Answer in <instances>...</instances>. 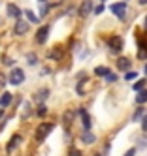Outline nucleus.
<instances>
[{
	"label": "nucleus",
	"mask_w": 147,
	"mask_h": 156,
	"mask_svg": "<svg viewBox=\"0 0 147 156\" xmlns=\"http://www.w3.org/2000/svg\"><path fill=\"white\" fill-rule=\"evenodd\" d=\"M23 81H25V72H23L21 68H13L9 72V75H8V83L9 85L19 87V85H23Z\"/></svg>",
	"instance_id": "f257e3e1"
},
{
	"label": "nucleus",
	"mask_w": 147,
	"mask_h": 156,
	"mask_svg": "<svg viewBox=\"0 0 147 156\" xmlns=\"http://www.w3.org/2000/svg\"><path fill=\"white\" fill-rule=\"evenodd\" d=\"M53 128H55L53 122H43V124H40V126L36 128V141H43V139L51 133Z\"/></svg>",
	"instance_id": "f03ea898"
},
{
	"label": "nucleus",
	"mask_w": 147,
	"mask_h": 156,
	"mask_svg": "<svg viewBox=\"0 0 147 156\" xmlns=\"http://www.w3.org/2000/svg\"><path fill=\"white\" fill-rule=\"evenodd\" d=\"M49 25H43V27H40L38 30H36V36H34V41L38 43V45H43L45 41H47V38H49Z\"/></svg>",
	"instance_id": "7ed1b4c3"
},
{
	"label": "nucleus",
	"mask_w": 147,
	"mask_h": 156,
	"mask_svg": "<svg viewBox=\"0 0 147 156\" xmlns=\"http://www.w3.org/2000/svg\"><path fill=\"white\" fill-rule=\"evenodd\" d=\"M111 13L113 15H117L119 19H124V13H127V4L124 2H115V4H111Z\"/></svg>",
	"instance_id": "20e7f679"
},
{
	"label": "nucleus",
	"mask_w": 147,
	"mask_h": 156,
	"mask_svg": "<svg viewBox=\"0 0 147 156\" xmlns=\"http://www.w3.org/2000/svg\"><path fill=\"white\" fill-rule=\"evenodd\" d=\"M27 32H28V23H27V21L17 19L15 25H13V34L15 36H23V34H27Z\"/></svg>",
	"instance_id": "39448f33"
},
{
	"label": "nucleus",
	"mask_w": 147,
	"mask_h": 156,
	"mask_svg": "<svg viewBox=\"0 0 147 156\" xmlns=\"http://www.w3.org/2000/svg\"><path fill=\"white\" fill-rule=\"evenodd\" d=\"M21 141H23V137H21V133H13V136H11V139L8 141V147H6V152H8V154H11V152H13V149H17L19 145H21Z\"/></svg>",
	"instance_id": "423d86ee"
},
{
	"label": "nucleus",
	"mask_w": 147,
	"mask_h": 156,
	"mask_svg": "<svg viewBox=\"0 0 147 156\" xmlns=\"http://www.w3.org/2000/svg\"><path fill=\"white\" fill-rule=\"evenodd\" d=\"M90 12H93V2H90V0H85V2L79 6V15H81V17H87Z\"/></svg>",
	"instance_id": "0eeeda50"
},
{
	"label": "nucleus",
	"mask_w": 147,
	"mask_h": 156,
	"mask_svg": "<svg viewBox=\"0 0 147 156\" xmlns=\"http://www.w3.org/2000/svg\"><path fill=\"white\" fill-rule=\"evenodd\" d=\"M109 47H111L113 51H115V53L123 51V38H119V36L111 38V40H109Z\"/></svg>",
	"instance_id": "6e6552de"
},
{
	"label": "nucleus",
	"mask_w": 147,
	"mask_h": 156,
	"mask_svg": "<svg viewBox=\"0 0 147 156\" xmlns=\"http://www.w3.org/2000/svg\"><path fill=\"white\" fill-rule=\"evenodd\" d=\"M128 68H130V58H128V57H119V58H117V70L127 72Z\"/></svg>",
	"instance_id": "1a4fd4ad"
},
{
	"label": "nucleus",
	"mask_w": 147,
	"mask_h": 156,
	"mask_svg": "<svg viewBox=\"0 0 147 156\" xmlns=\"http://www.w3.org/2000/svg\"><path fill=\"white\" fill-rule=\"evenodd\" d=\"M8 15L9 17H13V19H21V15H23V12L15 6V4H8Z\"/></svg>",
	"instance_id": "9d476101"
},
{
	"label": "nucleus",
	"mask_w": 147,
	"mask_h": 156,
	"mask_svg": "<svg viewBox=\"0 0 147 156\" xmlns=\"http://www.w3.org/2000/svg\"><path fill=\"white\" fill-rule=\"evenodd\" d=\"M47 57H49L51 60H61V58H62V47H55V49H51Z\"/></svg>",
	"instance_id": "9b49d317"
},
{
	"label": "nucleus",
	"mask_w": 147,
	"mask_h": 156,
	"mask_svg": "<svg viewBox=\"0 0 147 156\" xmlns=\"http://www.w3.org/2000/svg\"><path fill=\"white\" fill-rule=\"evenodd\" d=\"M11 100H13V96H11L9 92H4L2 96H0V107H8L11 104Z\"/></svg>",
	"instance_id": "f8f14e48"
},
{
	"label": "nucleus",
	"mask_w": 147,
	"mask_h": 156,
	"mask_svg": "<svg viewBox=\"0 0 147 156\" xmlns=\"http://www.w3.org/2000/svg\"><path fill=\"white\" fill-rule=\"evenodd\" d=\"M47 96H49V90H47V88H42V90H38V92H36V96H34V98H36V102L43 104Z\"/></svg>",
	"instance_id": "ddd939ff"
},
{
	"label": "nucleus",
	"mask_w": 147,
	"mask_h": 156,
	"mask_svg": "<svg viewBox=\"0 0 147 156\" xmlns=\"http://www.w3.org/2000/svg\"><path fill=\"white\" fill-rule=\"evenodd\" d=\"M79 115H81V120H83V126H85V130H90V117H89V113L87 111H79Z\"/></svg>",
	"instance_id": "4468645a"
},
{
	"label": "nucleus",
	"mask_w": 147,
	"mask_h": 156,
	"mask_svg": "<svg viewBox=\"0 0 147 156\" xmlns=\"http://www.w3.org/2000/svg\"><path fill=\"white\" fill-rule=\"evenodd\" d=\"M94 139H96V137H94L89 130H83V133H81V141H83V143H94Z\"/></svg>",
	"instance_id": "2eb2a0df"
},
{
	"label": "nucleus",
	"mask_w": 147,
	"mask_h": 156,
	"mask_svg": "<svg viewBox=\"0 0 147 156\" xmlns=\"http://www.w3.org/2000/svg\"><path fill=\"white\" fill-rule=\"evenodd\" d=\"M136 102H138L140 105L147 104V90H145V88H141V90H138V98H136Z\"/></svg>",
	"instance_id": "dca6fc26"
},
{
	"label": "nucleus",
	"mask_w": 147,
	"mask_h": 156,
	"mask_svg": "<svg viewBox=\"0 0 147 156\" xmlns=\"http://www.w3.org/2000/svg\"><path fill=\"white\" fill-rule=\"evenodd\" d=\"M94 73L96 75H102V77H106L109 73V70L106 68V66H98V68H94Z\"/></svg>",
	"instance_id": "f3484780"
},
{
	"label": "nucleus",
	"mask_w": 147,
	"mask_h": 156,
	"mask_svg": "<svg viewBox=\"0 0 147 156\" xmlns=\"http://www.w3.org/2000/svg\"><path fill=\"white\" fill-rule=\"evenodd\" d=\"M45 115H47V107L43 104H40V107L36 109V117H45Z\"/></svg>",
	"instance_id": "a211bd4d"
},
{
	"label": "nucleus",
	"mask_w": 147,
	"mask_h": 156,
	"mask_svg": "<svg viewBox=\"0 0 147 156\" xmlns=\"http://www.w3.org/2000/svg\"><path fill=\"white\" fill-rule=\"evenodd\" d=\"M25 15H27V19L30 21V23H38V17L34 15V13L30 12V9H25Z\"/></svg>",
	"instance_id": "6ab92c4d"
},
{
	"label": "nucleus",
	"mask_w": 147,
	"mask_h": 156,
	"mask_svg": "<svg viewBox=\"0 0 147 156\" xmlns=\"http://www.w3.org/2000/svg\"><path fill=\"white\" fill-rule=\"evenodd\" d=\"M138 58H147V45H145V43H143V47L140 45V53H138Z\"/></svg>",
	"instance_id": "aec40b11"
},
{
	"label": "nucleus",
	"mask_w": 147,
	"mask_h": 156,
	"mask_svg": "<svg viewBox=\"0 0 147 156\" xmlns=\"http://www.w3.org/2000/svg\"><path fill=\"white\" fill-rule=\"evenodd\" d=\"M145 85H147V81H145V79L136 81V85H134V90H141V88H145Z\"/></svg>",
	"instance_id": "412c9836"
},
{
	"label": "nucleus",
	"mask_w": 147,
	"mask_h": 156,
	"mask_svg": "<svg viewBox=\"0 0 147 156\" xmlns=\"http://www.w3.org/2000/svg\"><path fill=\"white\" fill-rule=\"evenodd\" d=\"M72 120H74V113H70V111H68V113L64 115V122H66V124H70Z\"/></svg>",
	"instance_id": "4be33fe9"
},
{
	"label": "nucleus",
	"mask_w": 147,
	"mask_h": 156,
	"mask_svg": "<svg viewBox=\"0 0 147 156\" xmlns=\"http://www.w3.org/2000/svg\"><path fill=\"white\" fill-rule=\"evenodd\" d=\"M143 113H145V111H143V107H140V109H138V111H136V113H134V120H140Z\"/></svg>",
	"instance_id": "5701e85b"
},
{
	"label": "nucleus",
	"mask_w": 147,
	"mask_h": 156,
	"mask_svg": "<svg viewBox=\"0 0 147 156\" xmlns=\"http://www.w3.org/2000/svg\"><path fill=\"white\" fill-rule=\"evenodd\" d=\"M124 79H127V81L136 79V72H127V73H124Z\"/></svg>",
	"instance_id": "b1692460"
},
{
	"label": "nucleus",
	"mask_w": 147,
	"mask_h": 156,
	"mask_svg": "<svg viewBox=\"0 0 147 156\" xmlns=\"http://www.w3.org/2000/svg\"><path fill=\"white\" fill-rule=\"evenodd\" d=\"M47 13H49V6H47V4H45V6L42 4V12H40V17H43V15H47Z\"/></svg>",
	"instance_id": "393cba45"
},
{
	"label": "nucleus",
	"mask_w": 147,
	"mask_h": 156,
	"mask_svg": "<svg viewBox=\"0 0 147 156\" xmlns=\"http://www.w3.org/2000/svg\"><path fill=\"white\" fill-rule=\"evenodd\" d=\"M6 81H8V77L4 73H0V88H4L6 87Z\"/></svg>",
	"instance_id": "a878e982"
},
{
	"label": "nucleus",
	"mask_w": 147,
	"mask_h": 156,
	"mask_svg": "<svg viewBox=\"0 0 147 156\" xmlns=\"http://www.w3.org/2000/svg\"><path fill=\"white\" fill-rule=\"evenodd\" d=\"M106 79H108L109 83H115V81H117V75H115V73H108V75H106Z\"/></svg>",
	"instance_id": "bb28decb"
},
{
	"label": "nucleus",
	"mask_w": 147,
	"mask_h": 156,
	"mask_svg": "<svg viewBox=\"0 0 147 156\" xmlns=\"http://www.w3.org/2000/svg\"><path fill=\"white\" fill-rule=\"evenodd\" d=\"M104 9H106V8H104V6H102V4H98V6H96V8H94V9H93V12H94V13H96V15H100V13H102V12H104Z\"/></svg>",
	"instance_id": "cd10ccee"
},
{
	"label": "nucleus",
	"mask_w": 147,
	"mask_h": 156,
	"mask_svg": "<svg viewBox=\"0 0 147 156\" xmlns=\"http://www.w3.org/2000/svg\"><path fill=\"white\" fill-rule=\"evenodd\" d=\"M27 60H28V64H36V57H34V53H28Z\"/></svg>",
	"instance_id": "c85d7f7f"
},
{
	"label": "nucleus",
	"mask_w": 147,
	"mask_h": 156,
	"mask_svg": "<svg viewBox=\"0 0 147 156\" xmlns=\"http://www.w3.org/2000/svg\"><path fill=\"white\" fill-rule=\"evenodd\" d=\"M141 130H147V113H143V119H141Z\"/></svg>",
	"instance_id": "c756f323"
},
{
	"label": "nucleus",
	"mask_w": 147,
	"mask_h": 156,
	"mask_svg": "<svg viewBox=\"0 0 147 156\" xmlns=\"http://www.w3.org/2000/svg\"><path fill=\"white\" fill-rule=\"evenodd\" d=\"M70 156H81V151H77V149H72V151H70Z\"/></svg>",
	"instance_id": "7c9ffc66"
},
{
	"label": "nucleus",
	"mask_w": 147,
	"mask_h": 156,
	"mask_svg": "<svg viewBox=\"0 0 147 156\" xmlns=\"http://www.w3.org/2000/svg\"><path fill=\"white\" fill-rule=\"evenodd\" d=\"M134 154H136V149H130V151H128L127 154H124V156H134Z\"/></svg>",
	"instance_id": "2f4dec72"
},
{
	"label": "nucleus",
	"mask_w": 147,
	"mask_h": 156,
	"mask_svg": "<svg viewBox=\"0 0 147 156\" xmlns=\"http://www.w3.org/2000/svg\"><path fill=\"white\" fill-rule=\"evenodd\" d=\"M138 2H140L141 6H145V4H147V0H138Z\"/></svg>",
	"instance_id": "473e14b6"
},
{
	"label": "nucleus",
	"mask_w": 147,
	"mask_h": 156,
	"mask_svg": "<svg viewBox=\"0 0 147 156\" xmlns=\"http://www.w3.org/2000/svg\"><path fill=\"white\" fill-rule=\"evenodd\" d=\"M145 28H147V17H145Z\"/></svg>",
	"instance_id": "72a5a7b5"
},
{
	"label": "nucleus",
	"mask_w": 147,
	"mask_h": 156,
	"mask_svg": "<svg viewBox=\"0 0 147 156\" xmlns=\"http://www.w3.org/2000/svg\"><path fill=\"white\" fill-rule=\"evenodd\" d=\"M145 75H147V64H145Z\"/></svg>",
	"instance_id": "f704fd0d"
},
{
	"label": "nucleus",
	"mask_w": 147,
	"mask_h": 156,
	"mask_svg": "<svg viewBox=\"0 0 147 156\" xmlns=\"http://www.w3.org/2000/svg\"><path fill=\"white\" fill-rule=\"evenodd\" d=\"M96 156H98V154H96Z\"/></svg>",
	"instance_id": "c9c22d12"
}]
</instances>
